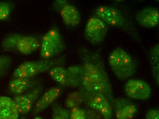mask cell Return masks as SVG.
<instances>
[{"label":"cell","mask_w":159,"mask_h":119,"mask_svg":"<svg viewBox=\"0 0 159 119\" xmlns=\"http://www.w3.org/2000/svg\"><path fill=\"white\" fill-rule=\"evenodd\" d=\"M78 51L81 64L67 68L78 83V89L101 94L112 105L113 89L102 57L98 52L85 47H80Z\"/></svg>","instance_id":"obj_1"},{"label":"cell","mask_w":159,"mask_h":119,"mask_svg":"<svg viewBox=\"0 0 159 119\" xmlns=\"http://www.w3.org/2000/svg\"><path fill=\"white\" fill-rule=\"evenodd\" d=\"M96 17H99L107 25L126 33L137 42H140L139 34L131 21L119 10L109 6H100L94 11Z\"/></svg>","instance_id":"obj_2"},{"label":"cell","mask_w":159,"mask_h":119,"mask_svg":"<svg viewBox=\"0 0 159 119\" xmlns=\"http://www.w3.org/2000/svg\"><path fill=\"white\" fill-rule=\"evenodd\" d=\"M108 60L111 71L120 81H127L131 79L137 71V63L121 47H117L111 51Z\"/></svg>","instance_id":"obj_3"},{"label":"cell","mask_w":159,"mask_h":119,"mask_svg":"<svg viewBox=\"0 0 159 119\" xmlns=\"http://www.w3.org/2000/svg\"><path fill=\"white\" fill-rule=\"evenodd\" d=\"M66 62V56L48 60L26 61L19 65L12 73V78H32L49 71L57 66H64Z\"/></svg>","instance_id":"obj_4"},{"label":"cell","mask_w":159,"mask_h":119,"mask_svg":"<svg viewBox=\"0 0 159 119\" xmlns=\"http://www.w3.org/2000/svg\"><path fill=\"white\" fill-rule=\"evenodd\" d=\"M41 57L42 59L56 58L65 52L66 43L59 29L52 27L44 34L40 43Z\"/></svg>","instance_id":"obj_5"},{"label":"cell","mask_w":159,"mask_h":119,"mask_svg":"<svg viewBox=\"0 0 159 119\" xmlns=\"http://www.w3.org/2000/svg\"><path fill=\"white\" fill-rule=\"evenodd\" d=\"M83 97V103L87 107L99 112L104 119H112V106L106 98L101 94L89 92L79 88Z\"/></svg>","instance_id":"obj_6"},{"label":"cell","mask_w":159,"mask_h":119,"mask_svg":"<svg viewBox=\"0 0 159 119\" xmlns=\"http://www.w3.org/2000/svg\"><path fill=\"white\" fill-rule=\"evenodd\" d=\"M108 32V26L99 17L89 18L84 30L85 39L93 46H98L103 42Z\"/></svg>","instance_id":"obj_7"},{"label":"cell","mask_w":159,"mask_h":119,"mask_svg":"<svg viewBox=\"0 0 159 119\" xmlns=\"http://www.w3.org/2000/svg\"><path fill=\"white\" fill-rule=\"evenodd\" d=\"M44 87L40 85L33 89L12 98L20 115H26L31 111L43 92Z\"/></svg>","instance_id":"obj_8"},{"label":"cell","mask_w":159,"mask_h":119,"mask_svg":"<svg viewBox=\"0 0 159 119\" xmlns=\"http://www.w3.org/2000/svg\"><path fill=\"white\" fill-rule=\"evenodd\" d=\"M124 91L128 97L137 100H145L151 96L150 85L141 79H129L125 84Z\"/></svg>","instance_id":"obj_9"},{"label":"cell","mask_w":159,"mask_h":119,"mask_svg":"<svg viewBox=\"0 0 159 119\" xmlns=\"http://www.w3.org/2000/svg\"><path fill=\"white\" fill-rule=\"evenodd\" d=\"M111 106L116 119H133L138 112L136 105L125 98H113Z\"/></svg>","instance_id":"obj_10"},{"label":"cell","mask_w":159,"mask_h":119,"mask_svg":"<svg viewBox=\"0 0 159 119\" xmlns=\"http://www.w3.org/2000/svg\"><path fill=\"white\" fill-rule=\"evenodd\" d=\"M63 91V87L61 86L52 87L47 90L36 103L33 108V116H36L52 104L61 95Z\"/></svg>","instance_id":"obj_11"},{"label":"cell","mask_w":159,"mask_h":119,"mask_svg":"<svg viewBox=\"0 0 159 119\" xmlns=\"http://www.w3.org/2000/svg\"><path fill=\"white\" fill-rule=\"evenodd\" d=\"M40 80L32 78H12L8 85L9 93L16 96L22 94L40 85Z\"/></svg>","instance_id":"obj_12"},{"label":"cell","mask_w":159,"mask_h":119,"mask_svg":"<svg viewBox=\"0 0 159 119\" xmlns=\"http://www.w3.org/2000/svg\"><path fill=\"white\" fill-rule=\"evenodd\" d=\"M135 19L139 25L146 29L155 28L159 23V11L155 7L142 9L135 15Z\"/></svg>","instance_id":"obj_13"},{"label":"cell","mask_w":159,"mask_h":119,"mask_svg":"<svg viewBox=\"0 0 159 119\" xmlns=\"http://www.w3.org/2000/svg\"><path fill=\"white\" fill-rule=\"evenodd\" d=\"M48 75L55 82L62 87L78 88L79 85L73 77L67 68L64 66H57L48 71Z\"/></svg>","instance_id":"obj_14"},{"label":"cell","mask_w":159,"mask_h":119,"mask_svg":"<svg viewBox=\"0 0 159 119\" xmlns=\"http://www.w3.org/2000/svg\"><path fill=\"white\" fill-rule=\"evenodd\" d=\"M60 15L66 25L76 27L80 22V12L75 6L69 3L61 9Z\"/></svg>","instance_id":"obj_15"},{"label":"cell","mask_w":159,"mask_h":119,"mask_svg":"<svg viewBox=\"0 0 159 119\" xmlns=\"http://www.w3.org/2000/svg\"><path fill=\"white\" fill-rule=\"evenodd\" d=\"M20 115L12 98L0 97V119H18Z\"/></svg>","instance_id":"obj_16"},{"label":"cell","mask_w":159,"mask_h":119,"mask_svg":"<svg viewBox=\"0 0 159 119\" xmlns=\"http://www.w3.org/2000/svg\"><path fill=\"white\" fill-rule=\"evenodd\" d=\"M40 46V43L37 38L23 35L17 43L16 51L23 55H29L37 51Z\"/></svg>","instance_id":"obj_17"},{"label":"cell","mask_w":159,"mask_h":119,"mask_svg":"<svg viewBox=\"0 0 159 119\" xmlns=\"http://www.w3.org/2000/svg\"><path fill=\"white\" fill-rule=\"evenodd\" d=\"M70 111V119H102V116L99 112L90 108L80 107L73 108Z\"/></svg>","instance_id":"obj_18"},{"label":"cell","mask_w":159,"mask_h":119,"mask_svg":"<svg viewBox=\"0 0 159 119\" xmlns=\"http://www.w3.org/2000/svg\"><path fill=\"white\" fill-rule=\"evenodd\" d=\"M150 62L152 75L156 83H159V45H154L150 51Z\"/></svg>","instance_id":"obj_19"},{"label":"cell","mask_w":159,"mask_h":119,"mask_svg":"<svg viewBox=\"0 0 159 119\" xmlns=\"http://www.w3.org/2000/svg\"><path fill=\"white\" fill-rule=\"evenodd\" d=\"M23 35L18 33L6 35L1 43V48L5 51H16L17 43Z\"/></svg>","instance_id":"obj_20"},{"label":"cell","mask_w":159,"mask_h":119,"mask_svg":"<svg viewBox=\"0 0 159 119\" xmlns=\"http://www.w3.org/2000/svg\"><path fill=\"white\" fill-rule=\"evenodd\" d=\"M83 103V97L79 90L72 92L67 97L65 103L66 108L70 110L73 108L80 107Z\"/></svg>","instance_id":"obj_21"},{"label":"cell","mask_w":159,"mask_h":119,"mask_svg":"<svg viewBox=\"0 0 159 119\" xmlns=\"http://www.w3.org/2000/svg\"><path fill=\"white\" fill-rule=\"evenodd\" d=\"M52 119H70V111L61 104L54 103L52 106Z\"/></svg>","instance_id":"obj_22"},{"label":"cell","mask_w":159,"mask_h":119,"mask_svg":"<svg viewBox=\"0 0 159 119\" xmlns=\"http://www.w3.org/2000/svg\"><path fill=\"white\" fill-rule=\"evenodd\" d=\"M13 60L8 55H0V79L3 77L8 72Z\"/></svg>","instance_id":"obj_23"},{"label":"cell","mask_w":159,"mask_h":119,"mask_svg":"<svg viewBox=\"0 0 159 119\" xmlns=\"http://www.w3.org/2000/svg\"><path fill=\"white\" fill-rule=\"evenodd\" d=\"M13 7V4L10 2H0V21L8 19Z\"/></svg>","instance_id":"obj_24"},{"label":"cell","mask_w":159,"mask_h":119,"mask_svg":"<svg viewBox=\"0 0 159 119\" xmlns=\"http://www.w3.org/2000/svg\"><path fill=\"white\" fill-rule=\"evenodd\" d=\"M145 119H159V111L157 109H151L147 111Z\"/></svg>","instance_id":"obj_25"},{"label":"cell","mask_w":159,"mask_h":119,"mask_svg":"<svg viewBox=\"0 0 159 119\" xmlns=\"http://www.w3.org/2000/svg\"><path fill=\"white\" fill-rule=\"evenodd\" d=\"M69 2L65 0H57L54 2L53 3V8L56 10V11L60 12V11L66 5L69 3Z\"/></svg>","instance_id":"obj_26"},{"label":"cell","mask_w":159,"mask_h":119,"mask_svg":"<svg viewBox=\"0 0 159 119\" xmlns=\"http://www.w3.org/2000/svg\"><path fill=\"white\" fill-rule=\"evenodd\" d=\"M34 119H42L41 118L39 117H36Z\"/></svg>","instance_id":"obj_27"}]
</instances>
